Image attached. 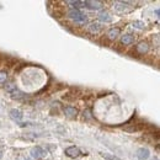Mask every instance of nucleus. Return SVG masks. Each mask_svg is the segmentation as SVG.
<instances>
[{
    "mask_svg": "<svg viewBox=\"0 0 160 160\" xmlns=\"http://www.w3.org/2000/svg\"><path fill=\"white\" fill-rule=\"evenodd\" d=\"M64 153H65L67 157H69L72 159H75V158H78L80 155V149L78 147H75V145H72V147H68L64 150Z\"/></svg>",
    "mask_w": 160,
    "mask_h": 160,
    "instance_id": "f03ea898",
    "label": "nucleus"
},
{
    "mask_svg": "<svg viewBox=\"0 0 160 160\" xmlns=\"http://www.w3.org/2000/svg\"><path fill=\"white\" fill-rule=\"evenodd\" d=\"M6 80H8V73L4 70H0V84L6 82Z\"/></svg>",
    "mask_w": 160,
    "mask_h": 160,
    "instance_id": "aec40b11",
    "label": "nucleus"
},
{
    "mask_svg": "<svg viewBox=\"0 0 160 160\" xmlns=\"http://www.w3.org/2000/svg\"><path fill=\"white\" fill-rule=\"evenodd\" d=\"M101 30H102V26L99 22H91L89 26H88V32L91 33V35H98L100 33Z\"/></svg>",
    "mask_w": 160,
    "mask_h": 160,
    "instance_id": "423d86ee",
    "label": "nucleus"
},
{
    "mask_svg": "<svg viewBox=\"0 0 160 160\" xmlns=\"http://www.w3.org/2000/svg\"><path fill=\"white\" fill-rule=\"evenodd\" d=\"M88 16L86 15H82L81 18H80L78 21H75V23H78V25H80V26H84V25H86L88 23Z\"/></svg>",
    "mask_w": 160,
    "mask_h": 160,
    "instance_id": "a211bd4d",
    "label": "nucleus"
},
{
    "mask_svg": "<svg viewBox=\"0 0 160 160\" xmlns=\"http://www.w3.org/2000/svg\"><path fill=\"white\" fill-rule=\"evenodd\" d=\"M132 25H133L134 28H138V30H144V28H145V23H144L143 21L137 20V21H134Z\"/></svg>",
    "mask_w": 160,
    "mask_h": 160,
    "instance_id": "f3484780",
    "label": "nucleus"
},
{
    "mask_svg": "<svg viewBox=\"0 0 160 160\" xmlns=\"http://www.w3.org/2000/svg\"><path fill=\"white\" fill-rule=\"evenodd\" d=\"M1 158H2V152L0 150V159H1Z\"/></svg>",
    "mask_w": 160,
    "mask_h": 160,
    "instance_id": "412c9836",
    "label": "nucleus"
},
{
    "mask_svg": "<svg viewBox=\"0 0 160 160\" xmlns=\"http://www.w3.org/2000/svg\"><path fill=\"white\" fill-rule=\"evenodd\" d=\"M136 157L139 160H148L150 157V152L147 148H139L136 152Z\"/></svg>",
    "mask_w": 160,
    "mask_h": 160,
    "instance_id": "0eeeda50",
    "label": "nucleus"
},
{
    "mask_svg": "<svg viewBox=\"0 0 160 160\" xmlns=\"http://www.w3.org/2000/svg\"><path fill=\"white\" fill-rule=\"evenodd\" d=\"M103 6L102 1H84V8L89 9V10H100Z\"/></svg>",
    "mask_w": 160,
    "mask_h": 160,
    "instance_id": "7ed1b4c3",
    "label": "nucleus"
},
{
    "mask_svg": "<svg viewBox=\"0 0 160 160\" xmlns=\"http://www.w3.org/2000/svg\"><path fill=\"white\" fill-rule=\"evenodd\" d=\"M100 154L105 160H120L116 155H113V154H108V153H100Z\"/></svg>",
    "mask_w": 160,
    "mask_h": 160,
    "instance_id": "dca6fc26",
    "label": "nucleus"
},
{
    "mask_svg": "<svg viewBox=\"0 0 160 160\" xmlns=\"http://www.w3.org/2000/svg\"><path fill=\"white\" fill-rule=\"evenodd\" d=\"M120 35H121V28H118V27H112V28H110L107 31V37H108V40L111 41L117 40V37Z\"/></svg>",
    "mask_w": 160,
    "mask_h": 160,
    "instance_id": "6e6552de",
    "label": "nucleus"
},
{
    "mask_svg": "<svg viewBox=\"0 0 160 160\" xmlns=\"http://www.w3.org/2000/svg\"><path fill=\"white\" fill-rule=\"evenodd\" d=\"M67 4L72 5L77 10H79V8H84V1H67Z\"/></svg>",
    "mask_w": 160,
    "mask_h": 160,
    "instance_id": "2eb2a0df",
    "label": "nucleus"
},
{
    "mask_svg": "<svg viewBox=\"0 0 160 160\" xmlns=\"http://www.w3.org/2000/svg\"><path fill=\"white\" fill-rule=\"evenodd\" d=\"M63 112H64V115L67 116V117H69V118H75L77 116H78V108L77 107H73V106H67V107H64L63 108Z\"/></svg>",
    "mask_w": 160,
    "mask_h": 160,
    "instance_id": "39448f33",
    "label": "nucleus"
},
{
    "mask_svg": "<svg viewBox=\"0 0 160 160\" xmlns=\"http://www.w3.org/2000/svg\"><path fill=\"white\" fill-rule=\"evenodd\" d=\"M15 89H18V88H16V85H15L14 82H9V84H6V85H5V90H6L8 92L14 91Z\"/></svg>",
    "mask_w": 160,
    "mask_h": 160,
    "instance_id": "6ab92c4d",
    "label": "nucleus"
},
{
    "mask_svg": "<svg viewBox=\"0 0 160 160\" xmlns=\"http://www.w3.org/2000/svg\"><path fill=\"white\" fill-rule=\"evenodd\" d=\"M133 42H134V37H133L132 35H129V33H127V35H123V36H121V43H122V44H124V46L132 44Z\"/></svg>",
    "mask_w": 160,
    "mask_h": 160,
    "instance_id": "ddd939ff",
    "label": "nucleus"
},
{
    "mask_svg": "<svg viewBox=\"0 0 160 160\" xmlns=\"http://www.w3.org/2000/svg\"><path fill=\"white\" fill-rule=\"evenodd\" d=\"M9 115H10V117H11V120H14L15 122H20V121L22 120V117H23L22 112H21L20 110H16V108L10 110Z\"/></svg>",
    "mask_w": 160,
    "mask_h": 160,
    "instance_id": "f8f14e48",
    "label": "nucleus"
},
{
    "mask_svg": "<svg viewBox=\"0 0 160 160\" xmlns=\"http://www.w3.org/2000/svg\"><path fill=\"white\" fill-rule=\"evenodd\" d=\"M27 160H31V159H27Z\"/></svg>",
    "mask_w": 160,
    "mask_h": 160,
    "instance_id": "4be33fe9",
    "label": "nucleus"
},
{
    "mask_svg": "<svg viewBox=\"0 0 160 160\" xmlns=\"http://www.w3.org/2000/svg\"><path fill=\"white\" fill-rule=\"evenodd\" d=\"M10 96H11L12 100H21V99L25 98V92L21 91V90H19V89H15L14 91L10 92Z\"/></svg>",
    "mask_w": 160,
    "mask_h": 160,
    "instance_id": "4468645a",
    "label": "nucleus"
},
{
    "mask_svg": "<svg viewBox=\"0 0 160 160\" xmlns=\"http://www.w3.org/2000/svg\"><path fill=\"white\" fill-rule=\"evenodd\" d=\"M136 51L139 53V54H147L149 52V44L147 42H139L137 46H136Z\"/></svg>",
    "mask_w": 160,
    "mask_h": 160,
    "instance_id": "1a4fd4ad",
    "label": "nucleus"
},
{
    "mask_svg": "<svg viewBox=\"0 0 160 160\" xmlns=\"http://www.w3.org/2000/svg\"><path fill=\"white\" fill-rule=\"evenodd\" d=\"M113 9L117 14H128L134 10V6H132V4L128 1H115Z\"/></svg>",
    "mask_w": 160,
    "mask_h": 160,
    "instance_id": "f257e3e1",
    "label": "nucleus"
},
{
    "mask_svg": "<svg viewBox=\"0 0 160 160\" xmlns=\"http://www.w3.org/2000/svg\"><path fill=\"white\" fill-rule=\"evenodd\" d=\"M98 19L101 22H105V23H108V22H112L113 18L111 16V14L107 11V10H101L100 12L98 14Z\"/></svg>",
    "mask_w": 160,
    "mask_h": 160,
    "instance_id": "20e7f679",
    "label": "nucleus"
},
{
    "mask_svg": "<svg viewBox=\"0 0 160 160\" xmlns=\"http://www.w3.org/2000/svg\"><path fill=\"white\" fill-rule=\"evenodd\" d=\"M44 155H46V153H44V150L41 147H35V148L31 149V157L33 159H38V158L44 157Z\"/></svg>",
    "mask_w": 160,
    "mask_h": 160,
    "instance_id": "9b49d317",
    "label": "nucleus"
},
{
    "mask_svg": "<svg viewBox=\"0 0 160 160\" xmlns=\"http://www.w3.org/2000/svg\"><path fill=\"white\" fill-rule=\"evenodd\" d=\"M82 15H84V14H82L80 10H77V9H72V10H69V11H68V18H69V19H72L74 22L79 20Z\"/></svg>",
    "mask_w": 160,
    "mask_h": 160,
    "instance_id": "9d476101",
    "label": "nucleus"
}]
</instances>
